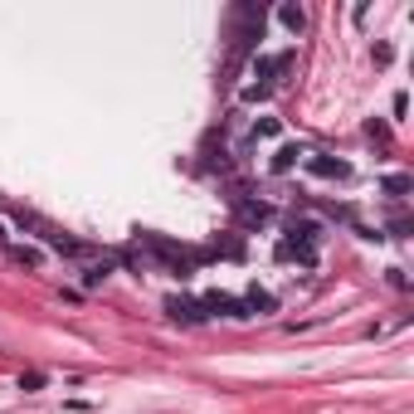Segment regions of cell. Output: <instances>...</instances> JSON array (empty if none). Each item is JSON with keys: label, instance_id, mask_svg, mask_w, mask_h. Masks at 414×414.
Segmentation results:
<instances>
[{"label": "cell", "instance_id": "13", "mask_svg": "<svg viewBox=\"0 0 414 414\" xmlns=\"http://www.w3.org/2000/svg\"><path fill=\"white\" fill-rule=\"evenodd\" d=\"M263 93H268V83H253V88H244V103H258Z\"/></svg>", "mask_w": 414, "mask_h": 414}, {"label": "cell", "instance_id": "9", "mask_svg": "<svg viewBox=\"0 0 414 414\" xmlns=\"http://www.w3.org/2000/svg\"><path fill=\"white\" fill-rule=\"evenodd\" d=\"M410 186H414L410 176H385V191L390 195H410Z\"/></svg>", "mask_w": 414, "mask_h": 414}, {"label": "cell", "instance_id": "3", "mask_svg": "<svg viewBox=\"0 0 414 414\" xmlns=\"http://www.w3.org/2000/svg\"><path fill=\"white\" fill-rule=\"evenodd\" d=\"M312 176H327V181H346V176H351V166L346 161H331V156H312Z\"/></svg>", "mask_w": 414, "mask_h": 414}, {"label": "cell", "instance_id": "2", "mask_svg": "<svg viewBox=\"0 0 414 414\" xmlns=\"http://www.w3.org/2000/svg\"><path fill=\"white\" fill-rule=\"evenodd\" d=\"M166 312H171L176 322H205V307L191 303V298H166Z\"/></svg>", "mask_w": 414, "mask_h": 414}, {"label": "cell", "instance_id": "4", "mask_svg": "<svg viewBox=\"0 0 414 414\" xmlns=\"http://www.w3.org/2000/svg\"><path fill=\"white\" fill-rule=\"evenodd\" d=\"M273 307H278L273 293H268V288H258V283L244 293V312H273Z\"/></svg>", "mask_w": 414, "mask_h": 414}, {"label": "cell", "instance_id": "7", "mask_svg": "<svg viewBox=\"0 0 414 414\" xmlns=\"http://www.w3.org/2000/svg\"><path fill=\"white\" fill-rule=\"evenodd\" d=\"M234 205H239V220L244 224H263L268 220V205H263V200H234Z\"/></svg>", "mask_w": 414, "mask_h": 414}, {"label": "cell", "instance_id": "11", "mask_svg": "<svg viewBox=\"0 0 414 414\" xmlns=\"http://www.w3.org/2000/svg\"><path fill=\"white\" fill-rule=\"evenodd\" d=\"M10 253H15L25 268H39V253H34V248H10Z\"/></svg>", "mask_w": 414, "mask_h": 414}, {"label": "cell", "instance_id": "12", "mask_svg": "<svg viewBox=\"0 0 414 414\" xmlns=\"http://www.w3.org/2000/svg\"><path fill=\"white\" fill-rule=\"evenodd\" d=\"M20 390H44V375H39V370H29V375H20Z\"/></svg>", "mask_w": 414, "mask_h": 414}, {"label": "cell", "instance_id": "5", "mask_svg": "<svg viewBox=\"0 0 414 414\" xmlns=\"http://www.w3.org/2000/svg\"><path fill=\"white\" fill-rule=\"evenodd\" d=\"M298 161H303V146H298V141H288V146H278V156H273V171H278V176H288V171H293Z\"/></svg>", "mask_w": 414, "mask_h": 414}, {"label": "cell", "instance_id": "10", "mask_svg": "<svg viewBox=\"0 0 414 414\" xmlns=\"http://www.w3.org/2000/svg\"><path fill=\"white\" fill-rule=\"evenodd\" d=\"M253 137H278V117H263V122H253Z\"/></svg>", "mask_w": 414, "mask_h": 414}, {"label": "cell", "instance_id": "14", "mask_svg": "<svg viewBox=\"0 0 414 414\" xmlns=\"http://www.w3.org/2000/svg\"><path fill=\"white\" fill-rule=\"evenodd\" d=\"M0 244H5V224H0Z\"/></svg>", "mask_w": 414, "mask_h": 414}, {"label": "cell", "instance_id": "1", "mask_svg": "<svg viewBox=\"0 0 414 414\" xmlns=\"http://www.w3.org/2000/svg\"><path fill=\"white\" fill-rule=\"evenodd\" d=\"M205 312H215V317H248L244 312V303L239 298H229V293H205Z\"/></svg>", "mask_w": 414, "mask_h": 414}, {"label": "cell", "instance_id": "8", "mask_svg": "<svg viewBox=\"0 0 414 414\" xmlns=\"http://www.w3.org/2000/svg\"><path fill=\"white\" fill-rule=\"evenodd\" d=\"M283 25H288V29H303V25H307L303 5H283Z\"/></svg>", "mask_w": 414, "mask_h": 414}, {"label": "cell", "instance_id": "6", "mask_svg": "<svg viewBox=\"0 0 414 414\" xmlns=\"http://www.w3.org/2000/svg\"><path fill=\"white\" fill-rule=\"evenodd\" d=\"M239 20H244V25H263V10H253V5H244V10H239ZM248 39H253V34H239V39H234V54H244L248 49Z\"/></svg>", "mask_w": 414, "mask_h": 414}]
</instances>
